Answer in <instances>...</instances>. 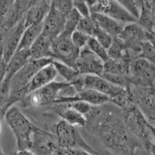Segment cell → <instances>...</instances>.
<instances>
[{
	"mask_svg": "<svg viewBox=\"0 0 155 155\" xmlns=\"http://www.w3.org/2000/svg\"><path fill=\"white\" fill-rule=\"evenodd\" d=\"M151 10L155 21V1H151Z\"/></svg>",
	"mask_w": 155,
	"mask_h": 155,
	"instance_id": "b9f144b4",
	"label": "cell"
},
{
	"mask_svg": "<svg viewBox=\"0 0 155 155\" xmlns=\"http://www.w3.org/2000/svg\"><path fill=\"white\" fill-rule=\"evenodd\" d=\"M0 155H5L4 154L3 151H2V147H1V144H0Z\"/></svg>",
	"mask_w": 155,
	"mask_h": 155,
	"instance_id": "ee69618b",
	"label": "cell"
},
{
	"mask_svg": "<svg viewBox=\"0 0 155 155\" xmlns=\"http://www.w3.org/2000/svg\"><path fill=\"white\" fill-rule=\"evenodd\" d=\"M25 30L26 27L23 19V20L18 23L16 27L7 32L4 37L2 42V52H3L4 59L7 62V64L18 50Z\"/></svg>",
	"mask_w": 155,
	"mask_h": 155,
	"instance_id": "4fadbf2b",
	"label": "cell"
},
{
	"mask_svg": "<svg viewBox=\"0 0 155 155\" xmlns=\"http://www.w3.org/2000/svg\"><path fill=\"white\" fill-rule=\"evenodd\" d=\"M83 87L104 94L112 99V102L120 97L129 95L128 88H124L113 85L101 76L83 75Z\"/></svg>",
	"mask_w": 155,
	"mask_h": 155,
	"instance_id": "9c48e42d",
	"label": "cell"
},
{
	"mask_svg": "<svg viewBox=\"0 0 155 155\" xmlns=\"http://www.w3.org/2000/svg\"><path fill=\"white\" fill-rule=\"evenodd\" d=\"M65 20L66 16L58 12L51 4L49 12L43 23L42 34L54 41L62 34Z\"/></svg>",
	"mask_w": 155,
	"mask_h": 155,
	"instance_id": "7c38bea8",
	"label": "cell"
},
{
	"mask_svg": "<svg viewBox=\"0 0 155 155\" xmlns=\"http://www.w3.org/2000/svg\"><path fill=\"white\" fill-rule=\"evenodd\" d=\"M91 16L95 19L99 28L106 32L113 38L120 37L124 30V27L126 26L105 15L95 13V14H91Z\"/></svg>",
	"mask_w": 155,
	"mask_h": 155,
	"instance_id": "ffe728a7",
	"label": "cell"
},
{
	"mask_svg": "<svg viewBox=\"0 0 155 155\" xmlns=\"http://www.w3.org/2000/svg\"><path fill=\"white\" fill-rule=\"evenodd\" d=\"M129 78L134 85L153 87L155 82V65L142 58L135 59L130 64Z\"/></svg>",
	"mask_w": 155,
	"mask_h": 155,
	"instance_id": "52a82bcc",
	"label": "cell"
},
{
	"mask_svg": "<svg viewBox=\"0 0 155 155\" xmlns=\"http://www.w3.org/2000/svg\"><path fill=\"white\" fill-rule=\"evenodd\" d=\"M147 155H155V143H152L148 149Z\"/></svg>",
	"mask_w": 155,
	"mask_h": 155,
	"instance_id": "ab89813d",
	"label": "cell"
},
{
	"mask_svg": "<svg viewBox=\"0 0 155 155\" xmlns=\"http://www.w3.org/2000/svg\"><path fill=\"white\" fill-rule=\"evenodd\" d=\"M56 155H94L82 150H66L58 147Z\"/></svg>",
	"mask_w": 155,
	"mask_h": 155,
	"instance_id": "74e56055",
	"label": "cell"
},
{
	"mask_svg": "<svg viewBox=\"0 0 155 155\" xmlns=\"http://www.w3.org/2000/svg\"><path fill=\"white\" fill-rule=\"evenodd\" d=\"M98 27H99V26L97 25L95 19L91 16L89 17L81 18L79 23H78L77 30L87 34L89 37H92L95 34V31Z\"/></svg>",
	"mask_w": 155,
	"mask_h": 155,
	"instance_id": "83f0119b",
	"label": "cell"
},
{
	"mask_svg": "<svg viewBox=\"0 0 155 155\" xmlns=\"http://www.w3.org/2000/svg\"><path fill=\"white\" fill-rule=\"evenodd\" d=\"M2 117L0 116V134H1V130H2Z\"/></svg>",
	"mask_w": 155,
	"mask_h": 155,
	"instance_id": "7bdbcfd3",
	"label": "cell"
},
{
	"mask_svg": "<svg viewBox=\"0 0 155 155\" xmlns=\"http://www.w3.org/2000/svg\"><path fill=\"white\" fill-rule=\"evenodd\" d=\"M119 38L124 43L133 60L137 59L142 45L147 41L146 31L137 23L126 25Z\"/></svg>",
	"mask_w": 155,
	"mask_h": 155,
	"instance_id": "ba28073f",
	"label": "cell"
},
{
	"mask_svg": "<svg viewBox=\"0 0 155 155\" xmlns=\"http://www.w3.org/2000/svg\"><path fill=\"white\" fill-rule=\"evenodd\" d=\"M107 52L109 59L120 61L127 52V48L121 39L116 37L113 39V44L107 50Z\"/></svg>",
	"mask_w": 155,
	"mask_h": 155,
	"instance_id": "484cf974",
	"label": "cell"
},
{
	"mask_svg": "<svg viewBox=\"0 0 155 155\" xmlns=\"http://www.w3.org/2000/svg\"><path fill=\"white\" fill-rule=\"evenodd\" d=\"M52 42L53 41L51 40L41 34L30 49L32 60L53 59Z\"/></svg>",
	"mask_w": 155,
	"mask_h": 155,
	"instance_id": "ac0fdd59",
	"label": "cell"
},
{
	"mask_svg": "<svg viewBox=\"0 0 155 155\" xmlns=\"http://www.w3.org/2000/svg\"><path fill=\"white\" fill-rule=\"evenodd\" d=\"M81 15L77 12L76 9H73L71 12L66 16L65 23H64V28L62 34L59 37H69L71 38L72 34L75 30H77L78 26L80 20L81 19Z\"/></svg>",
	"mask_w": 155,
	"mask_h": 155,
	"instance_id": "d4e9b609",
	"label": "cell"
},
{
	"mask_svg": "<svg viewBox=\"0 0 155 155\" xmlns=\"http://www.w3.org/2000/svg\"><path fill=\"white\" fill-rule=\"evenodd\" d=\"M54 132L59 148L66 150H82L94 155L98 154V152L81 137L76 127L61 120L55 126Z\"/></svg>",
	"mask_w": 155,
	"mask_h": 155,
	"instance_id": "3957f363",
	"label": "cell"
},
{
	"mask_svg": "<svg viewBox=\"0 0 155 155\" xmlns=\"http://www.w3.org/2000/svg\"><path fill=\"white\" fill-rule=\"evenodd\" d=\"M80 51L74 46L69 37H58L52 42V58L76 69V62Z\"/></svg>",
	"mask_w": 155,
	"mask_h": 155,
	"instance_id": "8992f818",
	"label": "cell"
},
{
	"mask_svg": "<svg viewBox=\"0 0 155 155\" xmlns=\"http://www.w3.org/2000/svg\"><path fill=\"white\" fill-rule=\"evenodd\" d=\"M57 75H58V72L54 66L53 65V64H48L43 68L32 78V79L29 82L27 85L28 95L49 85L50 83L53 82Z\"/></svg>",
	"mask_w": 155,
	"mask_h": 155,
	"instance_id": "2e32d148",
	"label": "cell"
},
{
	"mask_svg": "<svg viewBox=\"0 0 155 155\" xmlns=\"http://www.w3.org/2000/svg\"><path fill=\"white\" fill-rule=\"evenodd\" d=\"M66 105H67L66 106L67 107L74 109V110H76L81 114L84 115L85 116H86L90 112L92 111V108H93L92 106H91L87 102H82V101H75V102H69Z\"/></svg>",
	"mask_w": 155,
	"mask_h": 155,
	"instance_id": "e575fe53",
	"label": "cell"
},
{
	"mask_svg": "<svg viewBox=\"0 0 155 155\" xmlns=\"http://www.w3.org/2000/svg\"><path fill=\"white\" fill-rule=\"evenodd\" d=\"M153 35L154 36V37H155V31H154V33H153Z\"/></svg>",
	"mask_w": 155,
	"mask_h": 155,
	"instance_id": "f6af8a7d",
	"label": "cell"
},
{
	"mask_svg": "<svg viewBox=\"0 0 155 155\" xmlns=\"http://www.w3.org/2000/svg\"><path fill=\"white\" fill-rule=\"evenodd\" d=\"M91 14H102L107 16L124 25L137 23V19L120 3L119 1L101 0L88 1Z\"/></svg>",
	"mask_w": 155,
	"mask_h": 155,
	"instance_id": "277c9868",
	"label": "cell"
},
{
	"mask_svg": "<svg viewBox=\"0 0 155 155\" xmlns=\"http://www.w3.org/2000/svg\"><path fill=\"white\" fill-rule=\"evenodd\" d=\"M137 23L146 33L153 34L155 31V21L151 10V1H143L140 14Z\"/></svg>",
	"mask_w": 155,
	"mask_h": 155,
	"instance_id": "44dd1931",
	"label": "cell"
},
{
	"mask_svg": "<svg viewBox=\"0 0 155 155\" xmlns=\"http://www.w3.org/2000/svg\"><path fill=\"white\" fill-rule=\"evenodd\" d=\"M153 87H154V88H155V82H154V85H153Z\"/></svg>",
	"mask_w": 155,
	"mask_h": 155,
	"instance_id": "bcb514c9",
	"label": "cell"
},
{
	"mask_svg": "<svg viewBox=\"0 0 155 155\" xmlns=\"http://www.w3.org/2000/svg\"><path fill=\"white\" fill-rule=\"evenodd\" d=\"M58 149L55 136L35 126L30 150L36 155H55Z\"/></svg>",
	"mask_w": 155,
	"mask_h": 155,
	"instance_id": "8fae6325",
	"label": "cell"
},
{
	"mask_svg": "<svg viewBox=\"0 0 155 155\" xmlns=\"http://www.w3.org/2000/svg\"><path fill=\"white\" fill-rule=\"evenodd\" d=\"M7 73V62L5 61L3 57L2 44H0V85L5 80Z\"/></svg>",
	"mask_w": 155,
	"mask_h": 155,
	"instance_id": "8d00e7d4",
	"label": "cell"
},
{
	"mask_svg": "<svg viewBox=\"0 0 155 155\" xmlns=\"http://www.w3.org/2000/svg\"><path fill=\"white\" fill-rule=\"evenodd\" d=\"M137 58H142L150 62L155 65V48L148 41H145L142 45L141 51Z\"/></svg>",
	"mask_w": 155,
	"mask_h": 155,
	"instance_id": "4dcf8cb0",
	"label": "cell"
},
{
	"mask_svg": "<svg viewBox=\"0 0 155 155\" xmlns=\"http://www.w3.org/2000/svg\"><path fill=\"white\" fill-rule=\"evenodd\" d=\"M31 59L30 49L18 50L7 64V73L5 79L11 80L12 78L21 70Z\"/></svg>",
	"mask_w": 155,
	"mask_h": 155,
	"instance_id": "d6986e66",
	"label": "cell"
},
{
	"mask_svg": "<svg viewBox=\"0 0 155 155\" xmlns=\"http://www.w3.org/2000/svg\"><path fill=\"white\" fill-rule=\"evenodd\" d=\"M58 115L61 116V119L65 121L68 124L74 127H85L87 124V119L84 115L81 114L78 112L73 109H71L66 106L61 109H57Z\"/></svg>",
	"mask_w": 155,
	"mask_h": 155,
	"instance_id": "7402d4cb",
	"label": "cell"
},
{
	"mask_svg": "<svg viewBox=\"0 0 155 155\" xmlns=\"http://www.w3.org/2000/svg\"><path fill=\"white\" fill-rule=\"evenodd\" d=\"M69 84L65 81H54L41 89L29 94L22 102L25 106H38L54 103L59 97L61 91Z\"/></svg>",
	"mask_w": 155,
	"mask_h": 155,
	"instance_id": "5b68a950",
	"label": "cell"
},
{
	"mask_svg": "<svg viewBox=\"0 0 155 155\" xmlns=\"http://www.w3.org/2000/svg\"><path fill=\"white\" fill-rule=\"evenodd\" d=\"M127 11H128L137 20L139 18L140 14L142 5H143V1H135V0H122L119 1Z\"/></svg>",
	"mask_w": 155,
	"mask_h": 155,
	"instance_id": "f546056e",
	"label": "cell"
},
{
	"mask_svg": "<svg viewBox=\"0 0 155 155\" xmlns=\"http://www.w3.org/2000/svg\"><path fill=\"white\" fill-rule=\"evenodd\" d=\"M32 2L33 1H13V3L5 16L2 27L4 37L7 32L23 20L26 12L31 5Z\"/></svg>",
	"mask_w": 155,
	"mask_h": 155,
	"instance_id": "9a60e30c",
	"label": "cell"
},
{
	"mask_svg": "<svg viewBox=\"0 0 155 155\" xmlns=\"http://www.w3.org/2000/svg\"><path fill=\"white\" fill-rule=\"evenodd\" d=\"M88 131L117 155H137L143 146L129 128L123 109L112 103L93 106L86 116Z\"/></svg>",
	"mask_w": 155,
	"mask_h": 155,
	"instance_id": "6da1fadb",
	"label": "cell"
},
{
	"mask_svg": "<svg viewBox=\"0 0 155 155\" xmlns=\"http://www.w3.org/2000/svg\"><path fill=\"white\" fill-rule=\"evenodd\" d=\"M91 37L79 30H75L71 37V41L78 49L81 50L87 46L88 40Z\"/></svg>",
	"mask_w": 155,
	"mask_h": 155,
	"instance_id": "836d02e7",
	"label": "cell"
},
{
	"mask_svg": "<svg viewBox=\"0 0 155 155\" xmlns=\"http://www.w3.org/2000/svg\"><path fill=\"white\" fill-rule=\"evenodd\" d=\"M51 4L58 12L65 16L74 9L73 1L70 0H55L51 1Z\"/></svg>",
	"mask_w": 155,
	"mask_h": 155,
	"instance_id": "d6a6232c",
	"label": "cell"
},
{
	"mask_svg": "<svg viewBox=\"0 0 155 155\" xmlns=\"http://www.w3.org/2000/svg\"><path fill=\"white\" fill-rule=\"evenodd\" d=\"M4 118L14 134L18 150H30L35 126L15 106L8 109Z\"/></svg>",
	"mask_w": 155,
	"mask_h": 155,
	"instance_id": "7a4b0ae2",
	"label": "cell"
},
{
	"mask_svg": "<svg viewBox=\"0 0 155 155\" xmlns=\"http://www.w3.org/2000/svg\"><path fill=\"white\" fill-rule=\"evenodd\" d=\"M15 155H36L34 152H32L30 150H18Z\"/></svg>",
	"mask_w": 155,
	"mask_h": 155,
	"instance_id": "f35d334b",
	"label": "cell"
},
{
	"mask_svg": "<svg viewBox=\"0 0 155 155\" xmlns=\"http://www.w3.org/2000/svg\"><path fill=\"white\" fill-rule=\"evenodd\" d=\"M51 6V1H33L23 18L25 27L43 23Z\"/></svg>",
	"mask_w": 155,
	"mask_h": 155,
	"instance_id": "5bb4252c",
	"label": "cell"
},
{
	"mask_svg": "<svg viewBox=\"0 0 155 155\" xmlns=\"http://www.w3.org/2000/svg\"><path fill=\"white\" fill-rule=\"evenodd\" d=\"M102 74H109V75H127L124 67L121 63L116 61L109 59L104 63V69ZM129 77V76H128Z\"/></svg>",
	"mask_w": 155,
	"mask_h": 155,
	"instance_id": "4316f807",
	"label": "cell"
},
{
	"mask_svg": "<svg viewBox=\"0 0 155 155\" xmlns=\"http://www.w3.org/2000/svg\"><path fill=\"white\" fill-rule=\"evenodd\" d=\"M75 101H82V102H87L92 106H100L107 104V103H112V99L107 95L100 93L95 90L84 88L78 92L75 97L72 99L62 101L59 105L67 104L69 102H75Z\"/></svg>",
	"mask_w": 155,
	"mask_h": 155,
	"instance_id": "e0dca14e",
	"label": "cell"
},
{
	"mask_svg": "<svg viewBox=\"0 0 155 155\" xmlns=\"http://www.w3.org/2000/svg\"><path fill=\"white\" fill-rule=\"evenodd\" d=\"M52 64L54 66L58 74H60L64 79L65 80V81L70 83L71 85L75 82L81 75L75 68L70 67L65 64L61 63L58 61H54Z\"/></svg>",
	"mask_w": 155,
	"mask_h": 155,
	"instance_id": "cb8c5ba5",
	"label": "cell"
},
{
	"mask_svg": "<svg viewBox=\"0 0 155 155\" xmlns=\"http://www.w3.org/2000/svg\"><path fill=\"white\" fill-rule=\"evenodd\" d=\"M73 5H74V9L77 10V12L81 15L82 18L91 16V12H90L89 6H88L87 2L73 1Z\"/></svg>",
	"mask_w": 155,
	"mask_h": 155,
	"instance_id": "d590c367",
	"label": "cell"
},
{
	"mask_svg": "<svg viewBox=\"0 0 155 155\" xmlns=\"http://www.w3.org/2000/svg\"><path fill=\"white\" fill-rule=\"evenodd\" d=\"M92 37H94L106 50H108L110 48V46L113 44V39H114L112 36L109 35V34H107L106 32H105L104 30H102L99 27H98L96 29V30L95 31V34H94Z\"/></svg>",
	"mask_w": 155,
	"mask_h": 155,
	"instance_id": "1f68e13d",
	"label": "cell"
},
{
	"mask_svg": "<svg viewBox=\"0 0 155 155\" xmlns=\"http://www.w3.org/2000/svg\"><path fill=\"white\" fill-rule=\"evenodd\" d=\"M87 47L96 56H98L100 59H102L104 61V63L109 59V56H108L107 50L103 48L94 37H90L88 44H87Z\"/></svg>",
	"mask_w": 155,
	"mask_h": 155,
	"instance_id": "f1b7e54d",
	"label": "cell"
},
{
	"mask_svg": "<svg viewBox=\"0 0 155 155\" xmlns=\"http://www.w3.org/2000/svg\"><path fill=\"white\" fill-rule=\"evenodd\" d=\"M42 31L43 23L32 25L30 27L26 28L23 34V37H22L18 50L30 49L32 45L38 39V37L42 34Z\"/></svg>",
	"mask_w": 155,
	"mask_h": 155,
	"instance_id": "603a6c76",
	"label": "cell"
},
{
	"mask_svg": "<svg viewBox=\"0 0 155 155\" xmlns=\"http://www.w3.org/2000/svg\"><path fill=\"white\" fill-rule=\"evenodd\" d=\"M150 133H151L153 142L155 143V127H153V126H151L150 124Z\"/></svg>",
	"mask_w": 155,
	"mask_h": 155,
	"instance_id": "60d3db41",
	"label": "cell"
},
{
	"mask_svg": "<svg viewBox=\"0 0 155 155\" xmlns=\"http://www.w3.org/2000/svg\"><path fill=\"white\" fill-rule=\"evenodd\" d=\"M104 61L88 49V47L80 51L76 62V70L81 75H97L102 77Z\"/></svg>",
	"mask_w": 155,
	"mask_h": 155,
	"instance_id": "30bf717a",
	"label": "cell"
}]
</instances>
